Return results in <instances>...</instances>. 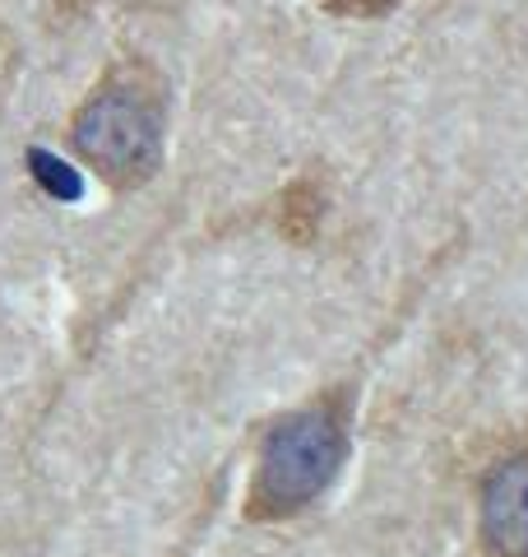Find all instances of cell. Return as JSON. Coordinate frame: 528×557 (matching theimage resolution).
Masks as SVG:
<instances>
[{"label":"cell","mask_w":528,"mask_h":557,"mask_svg":"<svg viewBox=\"0 0 528 557\" xmlns=\"http://www.w3.org/2000/svg\"><path fill=\"white\" fill-rule=\"evenodd\" d=\"M75 145L108 182L135 186L163 153V108L139 79H112L79 108Z\"/></svg>","instance_id":"7a4b0ae2"},{"label":"cell","mask_w":528,"mask_h":557,"mask_svg":"<svg viewBox=\"0 0 528 557\" xmlns=\"http://www.w3.org/2000/svg\"><path fill=\"white\" fill-rule=\"evenodd\" d=\"M28 163H33V177L47 186V196H56V200H79V196H84L79 172L70 168V163H61V159H51L47 149H33Z\"/></svg>","instance_id":"277c9868"},{"label":"cell","mask_w":528,"mask_h":557,"mask_svg":"<svg viewBox=\"0 0 528 557\" xmlns=\"http://www.w3.org/2000/svg\"><path fill=\"white\" fill-rule=\"evenodd\" d=\"M348 460V423L339 405H311L278 423L260 446L255 479L246 487V520L269 525L325 497Z\"/></svg>","instance_id":"6da1fadb"},{"label":"cell","mask_w":528,"mask_h":557,"mask_svg":"<svg viewBox=\"0 0 528 557\" xmlns=\"http://www.w3.org/2000/svg\"><path fill=\"white\" fill-rule=\"evenodd\" d=\"M390 5L394 0H329V10H343V14H380Z\"/></svg>","instance_id":"5b68a950"},{"label":"cell","mask_w":528,"mask_h":557,"mask_svg":"<svg viewBox=\"0 0 528 557\" xmlns=\"http://www.w3.org/2000/svg\"><path fill=\"white\" fill-rule=\"evenodd\" d=\"M482 557H528V450L487 469L478 497Z\"/></svg>","instance_id":"3957f363"}]
</instances>
